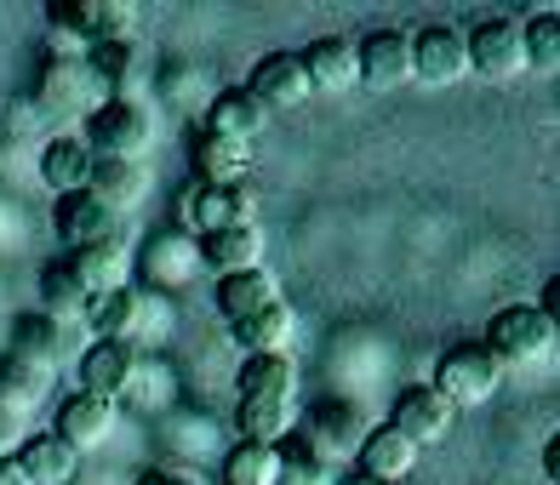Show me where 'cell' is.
<instances>
[{"instance_id": "cell-38", "label": "cell", "mask_w": 560, "mask_h": 485, "mask_svg": "<svg viewBox=\"0 0 560 485\" xmlns=\"http://www.w3.org/2000/svg\"><path fill=\"white\" fill-rule=\"evenodd\" d=\"M138 485H195L189 474H172V469H155V474H143Z\"/></svg>"}, {"instance_id": "cell-31", "label": "cell", "mask_w": 560, "mask_h": 485, "mask_svg": "<svg viewBox=\"0 0 560 485\" xmlns=\"http://www.w3.org/2000/svg\"><path fill=\"white\" fill-rule=\"evenodd\" d=\"M86 303H92V292L74 280L69 263H46V269H40V315L74 320V315H86Z\"/></svg>"}, {"instance_id": "cell-15", "label": "cell", "mask_w": 560, "mask_h": 485, "mask_svg": "<svg viewBox=\"0 0 560 485\" xmlns=\"http://www.w3.org/2000/svg\"><path fill=\"white\" fill-rule=\"evenodd\" d=\"M138 377V348L132 343H92L81 354V394L97 400H120Z\"/></svg>"}, {"instance_id": "cell-27", "label": "cell", "mask_w": 560, "mask_h": 485, "mask_svg": "<svg viewBox=\"0 0 560 485\" xmlns=\"http://www.w3.org/2000/svg\"><path fill=\"white\" fill-rule=\"evenodd\" d=\"M200 258H207L218 274H241V269H258L264 258V228L258 223H241V228H218V235L200 240Z\"/></svg>"}, {"instance_id": "cell-3", "label": "cell", "mask_w": 560, "mask_h": 485, "mask_svg": "<svg viewBox=\"0 0 560 485\" xmlns=\"http://www.w3.org/2000/svg\"><path fill=\"white\" fill-rule=\"evenodd\" d=\"M498 382H503V366L487 354V343H452V348L441 354L435 382H429V389L464 412V405H487V400L498 394Z\"/></svg>"}, {"instance_id": "cell-19", "label": "cell", "mask_w": 560, "mask_h": 485, "mask_svg": "<svg viewBox=\"0 0 560 485\" xmlns=\"http://www.w3.org/2000/svg\"><path fill=\"white\" fill-rule=\"evenodd\" d=\"M264 126H269V109H264L246 86H235V92H218V97H212V109H207V120H200V132L252 149V138H258Z\"/></svg>"}, {"instance_id": "cell-36", "label": "cell", "mask_w": 560, "mask_h": 485, "mask_svg": "<svg viewBox=\"0 0 560 485\" xmlns=\"http://www.w3.org/2000/svg\"><path fill=\"white\" fill-rule=\"evenodd\" d=\"M544 480L560 485V434H549V446H544Z\"/></svg>"}, {"instance_id": "cell-16", "label": "cell", "mask_w": 560, "mask_h": 485, "mask_svg": "<svg viewBox=\"0 0 560 485\" xmlns=\"http://www.w3.org/2000/svg\"><path fill=\"white\" fill-rule=\"evenodd\" d=\"M361 480L372 485H400V480H412L418 469V446L406 440V434H395L389 423L384 428H366V440H361Z\"/></svg>"}, {"instance_id": "cell-13", "label": "cell", "mask_w": 560, "mask_h": 485, "mask_svg": "<svg viewBox=\"0 0 560 485\" xmlns=\"http://www.w3.org/2000/svg\"><path fill=\"white\" fill-rule=\"evenodd\" d=\"M69 343H74V326L69 320H52V315L12 320V354H18V360H30V366H40V371H58L69 354H74Z\"/></svg>"}, {"instance_id": "cell-2", "label": "cell", "mask_w": 560, "mask_h": 485, "mask_svg": "<svg viewBox=\"0 0 560 485\" xmlns=\"http://www.w3.org/2000/svg\"><path fill=\"white\" fill-rule=\"evenodd\" d=\"M487 354L498 366H532L555 354V320L538 303H509L487 320Z\"/></svg>"}, {"instance_id": "cell-23", "label": "cell", "mask_w": 560, "mask_h": 485, "mask_svg": "<svg viewBox=\"0 0 560 485\" xmlns=\"http://www.w3.org/2000/svg\"><path fill=\"white\" fill-rule=\"evenodd\" d=\"M63 263L74 269V280H81L92 297H104V292L126 286V235L120 240H97V246H74Z\"/></svg>"}, {"instance_id": "cell-7", "label": "cell", "mask_w": 560, "mask_h": 485, "mask_svg": "<svg viewBox=\"0 0 560 485\" xmlns=\"http://www.w3.org/2000/svg\"><path fill=\"white\" fill-rule=\"evenodd\" d=\"M361 440H366V417L354 400H315L310 417H303V446H310L320 463L361 451Z\"/></svg>"}, {"instance_id": "cell-18", "label": "cell", "mask_w": 560, "mask_h": 485, "mask_svg": "<svg viewBox=\"0 0 560 485\" xmlns=\"http://www.w3.org/2000/svg\"><path fill=\"white\" fill-rule=\"evenodd\" d=\"M235 394L264 405H298V366L287 354H246V366L235 371Z\"/></svg>"}, {"instance_id": "cell-33", "label": "cell", "mask_w": 560, "mask_h": 485, "mask_svg": "<svg viewBox=\"0 0 560 485\" xmlns=\"http://www.w3.org/2000/svg\"><path fill=\"white\" fill-rule=\"evenodd\" d=\"M223 485H280V446L241 440L223 457Z\"/></svg>"}, {"instance_id": "cell-4", "label": "cell", "mask_w": 560, "mask_h": 485, "mask_svg": "<svg viewBox=\"0 0 560 485\" xmlns=\"http://www.w3.org/2000/svg\"><path fill=\"white\" fill-rule=\"evenodd\" d=\"M469 46V69L480 81H515L526 74V35L515 17H480L475 29H464Z\"/></svg>"}, {"instance_id": "cell-9", "label": "cell", "mask_w": 560, "mask_h": 485, "mask_svg": "<svg viewBox=\"0 0 560 485\" xmlns=\"http://www.w3.org/2000/svg\"><path fill=\"white\" fill-rule=\"evenodd\" d=\"M354 69H361V86L372 92H395L412 81V29H372L354 46Z\"/></svg>"}, {"instance_id": "cell-17", "label": "cell", "mask_w": 560, "mask_h": 485, "mask_svg": "<svg viewBox=\"0 0 560 485\" xmlns=\"http://www.w3.org/2000/svg\"><path fill=\"white\" fill-rule=\"evenodd\" d=\"M109 428H115V400H97V394H81V389L58 405V423H52V434H58L74 457L92 451Z\"/></svg>"}, {"instance_id": "cell-35", "label": "cell", "mask_w": 560, "mask_h": 485, "mask_svg": "<svg viewBox=\"0 0 560 485\" xmlns=\"http://www.w3.org/2000/svg\"><path fill=\"white\" fill-rule=\"evenodd\" d=\"M12 446H23V417L0 412V457H12Z\"/></svg>"}, {"instance_id": "cell-34", "label": "cell", "mask_w": 560, "mask_h": 485, "mask_svg": "<svg viewBox=\"0 0 560 485\" xmlns=\"http://www.w3.org/2000/svg\"><path fill=\"white\" fill-rule=\"evenodd\" d=\"M521 35H526V69L555 74L560 69V12L544 7L532 23H521Z\"/></svg>"}, {"instance_id": "cell-25", "label": "cell", "mask_w": 560, "mask_h": 485, "mask_svg": "<svg viewBox=\"0 0 560 485\" xmlns=\"http://www.w3.org/2000/svg\"><path fill=\"white\" fill-rule=\"evenodd\" d=\"M303 74H310V86H315V92H349V86H361V69H354V46L338 40V35H326V40H315L310 52H303Z\"/></svg>"}, {"instance_id": "cell-26", "label": "cell", "mask_w": 560, "mask_h": 485, "mask_svg": "<svg viewBox=\"0 0 560 485\" xmlns=\"http://www.w3.org/2000/svg\"><path fill=\"white\" fill-rule=\"evenodd\" d=\"M138 315H143V297H138L132 286H115V292H104V297H92L81 320L97 331V343H132Z\"/></svg>"}, {"instance_id": "cell-37", "label": "cell", "mask_w": 560, "mask_h": 485, "mask_svg": "<svg viewBox=\"0 0 560 485\" xmlns=\"http://www.w3.org/2000/svg\"><path fill=\"white\" fill-rule=\"evenodd\" d=\"M0 485H30V474L18 469V457H0Z\"/></svg>"}, {"instance_id": "cell-8", "label": "cell", "mask_w": 560, "mask_h": 485, "mask_svg": "<svg viewBox=\"0 0 560 485\" xmlns=\"http://www.w3.org/2000/svg\"><path fill=\"white\" fill-rule=\"evenodd\" d=\"M469 74V46H464V29L452 23H429V29L412 35V81H429V86H457Z\"/></svg>"}, {"instance_id": "cell-21", "label": "cell", "mask_w": 560, "mask_h": 485, "mask_svg": "<svg viewBox=\"0 0 560 485\" xmlns=\"http://www.w3.org/2000/svg\"><path fill=\"white\" fill-rule=\"evenodd\" d=\"M86 194H92V200H104L115 217H126V212H132L138 200L149 194V171H143L138 161H92V171H86Z\"/></svg>"}, {"instance_id": "cell-12", "label": "cell", "mask_w": 560, "mask_h": 485, "mask_svg": "<svg viewBox=\"0 0 560 485\" xmlns=\"http://www.w3.org/2000/svg\"><path fill=\"white\" fill-rule=\"evenodd\" d=\"M258 104L275 115V109H298V104H310L315 86H310V74H303V58L298 52H269L252 63V86H246Z\"/></svg>"}, {"instance_id": "cell-24", "label": "cell", "mask_w": 560, "mask_h": 485, "mask_svg": "<svg viewBox=\"0 0 560 485\" xmlns=\"http://www.w3.org/2000/svg\"><path fill=\"white\" fill-rule=\"evenodd\" d=\"M12 457H18V469L30 474V485H69L74 469H81V457H74L58 434H30Z\"/></svg>"}, {"instance_id": "cell-14", "label": "cell", "mask_w": 560, "mask_h": 485, "mask_svg": "<svg viewBox=\"0 0 560 485\" xmlns=\"http://www.w3.org/2000/svg\"><path fill=\"white\" fill-rule=\"evenodd\" d=\"M189 166H195V184H212V189L252 184V149L229 143V138H212V132L189 138Z\"/></svg>"}, {"instance_id": "cell-29", "label": "cell", "mask_w": 560, "mask_h": 485, "mask_svg": "<svg viewBox=\"0 0 560 485\" xmlns=\"http://www.w3.org/2000/svg\"><path fill=\"white\" fill-rule=\"evenodd\" d=\"M86 69L97 86H109L115 97H138V74H143V58L132 40H115V46H92L86 52Z\"/></svg>"}, {"instance_id": "cell-1", "label": "cell", "mask_w": 560, "mask_h": 485, "mask_svg": "<svg viewBox=\"0 0 560 485\" xmlns=\"http://www.w3.org/2000/svg\"><path fill=\"white\" fill-rule=\"evenodd\" d=\"M149 143H155V115H149L143 97H109V104L92 109L86 126L92 161H143Z\"/></svg>"}, {"instance_id": "cell-5", "label": "cell", "mask_w": 560, "mask_h": 485, "mask_svg": "<svg viewBox=\"0 0 560 485\" xmlns=\"http://www.w3.org/2000/svg\"><path fill=\"white\" fill-rule=\"evenodd\" d=\"M184 223L195 228L200 240H207V235H218V228L258 223V189H252V184H229V189L195 184V189L184 194Z\"/></svg>"}, {"instance_id": "cell-32", "label": "cell", "mask_w": 560, "mask_h": 485, "mask_svg": "<svg viewBox=\"0 0 560 485\" xmlns=\"http://www.w3.org/2000/svg\"><path fill=\"white\" fill-rule=\"evenodd\" d=\"M292 417H298V405H264V400H241L235 405V428H241V440H252V446H280L292 434Z\"/></svg>"}, {"instance_id": "cell-11", "label": "cell", "mask_w": 560, "mask_h": 485, "mask_svg": "<svg viewBox=\"0 0 560 485\" xmlns=\"http://www.w3.org/2000/svg\"><path fill=\"white\" fill-rule=\"evenodd\" d=\"M52 235H58L69 251H74V246H97V240H120V217L104 206V200H92L86 189H74V194H58Z\"/></svg>"}, {"instance_id": "cell-22", "label": "cell", "mask_w": 560, "mask_h": 485, "mask_svg": "<svg viewBox=\"0 0 560 485\" xmlns=\"http://www.w3.org/2000/svg\"><path fill=\"white\" fill-rule=\"evenodd\" d=\"M86 171H92L86 138H69V132L46 138V149H40V184L46 189H52V194H74V189H86Z\"/></svg>"}, {"instance_id": "cell-10", "label": "cell", "mask_w": 560, "mask_h": 485, "mask_svg": "<svg viewBox=\"0 0 560 485\" xmlns=\"http://www.w3.org/2000/svg\"><path fill=\"white\" fill-rule=\"evenodd\" d=\"M452 423H457V405L441 400L435 389H429V382H418V389H400L395 417H389V428L406 434V440H412L418 451H423V446H435V440H446Z\"/></svg>"}, {"instance_id": "cell-30", "label": "cell", "mask_w": 560, "mask_h": 485, "mask_svg": "<svg viewBox=\"0 0 560 485\" xmlns=\"http://www.w3.org/2000/svg\"><path fill=\"white\" fill-rule=\"evenodd\" d=\"M229 338H235V348H246V354H280L287 338H292V309L287 303H269V309L229 326Z\"/></svg>"}, {"instance_id": "cell-6", "label": "cell", "mask_w": 560, "mask_h": 485, "mask_svg": "<svg viewBox=\"0 0 560 485\" xmlns=\"http://www.w3.org/2000/svg\"><path fill=\"white\" fill-rule=\"evenodd\" d=\"M92 92H97V81H92L86 58H46L40 81H35V109L46 120H74L92 109Z\"/></svg>"}, {"instance_id": "cell-28", "label": "cell", "mask_w": 560, "mask_h": 485, "mask_svg": "<svg viewBox=\"0 0 560 485\" xmlns=\"http://www.w3.org/2000/svg\"><path fill=\"white\" fill-rule=\"evenodd\" d=\"M46 382H52V371L18 360V354H0V412H12V417L35 412L46 400Z\"/></svg>"}, {"instance_id": "cell-39", "label": "cell", "mask_w": 560, "mask_h": 485, "mask_svg": "<svg viewBox=\"0 0 560 485\" xmlns=\"http://www.w3.org/2000/svg\"><path fill=\"white\" fill-rule=\"evenodd\" d=\"M343 485H372V480H361V474H354V480H343Z\"/></svg>"}, {"instance_id": "cell-20", "label": "cell", "mask_w": 560, "mask_h": 485, "mask_svg": "<svg viewBox=\"0 0 560 485\" xmlns=\"http://www.w3.org/2000/svg\"><path fill=\"white\" fill-rule=\"evenodd\" d=\"M212 303H218V315L235 326L246 315H258L269 309V303H280V280L269 269H241V274H218V286H212Z\"/></svg>"}]
</instances>
